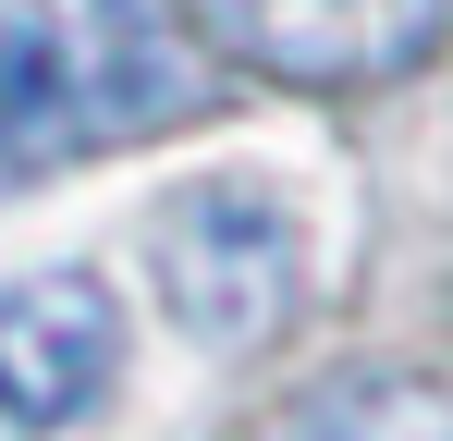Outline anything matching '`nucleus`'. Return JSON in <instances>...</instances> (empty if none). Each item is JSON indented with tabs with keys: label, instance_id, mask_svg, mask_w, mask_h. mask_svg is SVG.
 <instances>
[{
	"label": "nucleus",
	"instance_id": "obj_3",
	"mask_svg": "<svg viewBox=\"0 0 453 441\" xmlns=\"http://www.w3.org/2000/svg\"><path fill=\"white\" fill-rule=\"evenodd\" d=\"M221 62L270 86H392L453 37V0H184Z\"/></svg>",
	"mask_w": 453,
	"mask_h": 441
},
{
	"label": "nucleus",
	"instance_id": "obj_2",
	"mask_svg": "<svg viewBox=\"0 0 453 441\" xmlns=\"http://www.w3.org/2000/svg\"><path fill=\"white\" fill-rule=\"evenodd\" d=\"M148 282L184 344L245 356L306 306V220L270 172H209L148 209Z\"/></svg>",
	"mask_w": 453,
	"mask_h": 441
},
{
	"label": "nucleus",
	"instance_id": "obj_1",
	"mask_svg": "<svg viewBox=\"0 0 453 441\" xmlns=\"http://www.w3.org/2000/svg\"><path fill=\"white\" fill-rule=\"evenodd\" d=\"M209 98L148 0H0V184L86 147H135Z\"/></svg>",
	"mask_w": 453,
	"mask_h": 441
},
{
	"label": "nucleus",
	"instance_id": "obj_4",
	"mask_svg": "<svg viewBox=\"0 0 453 441\" xmlns=\"http://www.w3.org/2000/svg\"><path fill=\"white\" fill-rule=\"evenodd\" d=\"M123 380V306L86 270H37L0 282V417L12 429H74Z\"/></svg>",
	"mask_w": 453,
	"mask_h": 441
},
{
	"label": "nucleus",
	"instance_id": "obj_5",
	"mask_svg": "<svg viewBox=\"0 0 453 441\" xmlns=\"http://www.w3.org/2000/svg\"><path fill=\"white\" fill-rule=\"evenodd\" d=\"M270 441H453V405L429 380H392V368H356L331 392H306Z\"/></svg>",
	"mask_w": 453,
	"mask_h": 441
}]
</instances>
